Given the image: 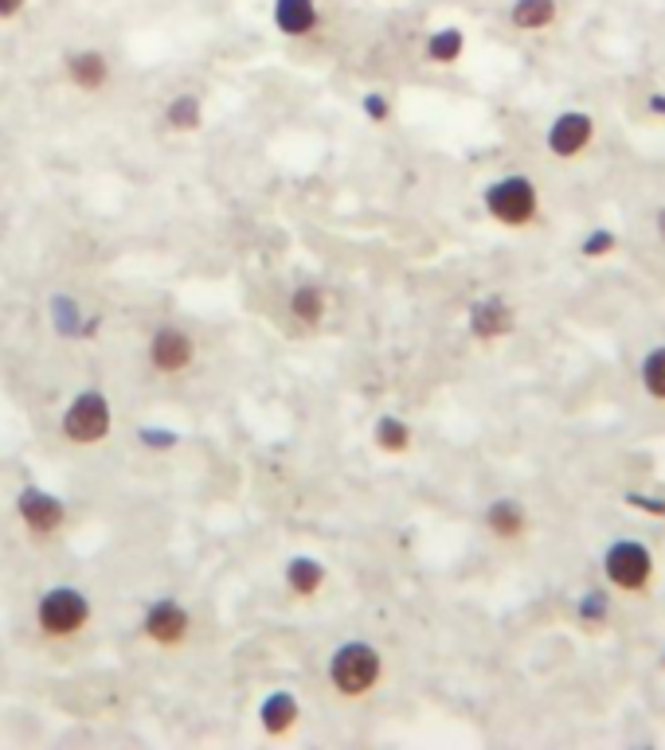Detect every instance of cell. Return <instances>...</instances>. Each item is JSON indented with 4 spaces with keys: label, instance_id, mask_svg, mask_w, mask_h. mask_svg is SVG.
I'll list each match as a JSON object with an SVG mask.
<instances>
[{
    "label": "cell",
    "instance_id": "12",
    "mask_svg": "<svg viewBox=\"0 0 665 750\" xmlns=\"http://www.w3.org/2000/svg\"><path fill=\"white\" fill-rule=\"evenodd\" d=\"M317 4L314 0H275V28L290 40H301L317 28Z\"/></svg>",
    "mask_w": 665,
    "mask_h": 750
},
{
    "label": "cell",
    "instance_id": "15",
    "mask_svg": "<svg viewBox=\"0 0 665 750\" xmlns=\"http://www.w3.org/2000/svg\"><path fill=\"white\" fill-rule=\"evenodd\" d=\"M51 309H55V329L63 332V337H86L91 329H99V317L79 314V306L71 297H55Z\"/></svg>",
    "mask_w": 665,
    "mask_h": 750
},
{
    "label": "cell",
    "instance_id": "22",
    "mask_svg": "<svg viewBox=\"0 0 665 750\" xmlns=\"http://www.w3.org/2000/svg\"><path fill=\"white\" fill-rule=\"evenodd\" d=\"M642 383H646V391L654 399H665V348L646 356V363H642Z\"/></svg>",
    "mask_w": 665,
    "mask_h": 750
},
{
    "label": "cell",
    "instance_id": "21",
    "mask_svg": "<svg viewBox=\"0 0 665 750\" xmlns=\"http://www.w3.org/2000/svg\"><path fill=\"white\" fill-rule=\"evenodd\" d=\"M462 32L458 28H442V32H434L431 40H427V55L434 59V63H454L458 55H462Z\"/></svg>",
    "mask_w": 665,
    "mask_h": 750
},
{
    "label": "cell",
    "instance_id": "9",
    "mask_svg": "<svg viewBox=\"0 0 665 750\" xmlns=\"http://www.w3.org/2000/svg\"><path fill=\"white\" fill-rule=\"evenodd\" d=\"M66 79L86 94L102 91V86L110 83V59L94 48L71 51V55H66Z\"/></svg>",
    "mask_w": 665,
    "mask_h": 750
},
{
    "label": "cell",
    "instance_id": "16",
    "mask_svg": "<svg viewBox=\"0 0 665 750\" xmlns=\"http://www.w3.org/2000/svg\"><path fill=\"white\" fill-rule=\"evenodd\" d=\"M509 17L524 32H541V28H549L556 20V0H516Z\"/></svg>",
    "mask_w": 665,
    "mask_h": 750
},
{
    "label": "cell",
    "instance_id": "19",
    "mask_svg": "<svg viewBox=\"0 0 665 750\" xmlns=\"http://www.w3.org/2000/svg\"><path fill=\"white\" fill-rule=\"evenodd\" d=\"M485 524H490L498 536H521V528H524V512L516 508L513 501H493L490 504V512H485Z\"/></svg>",
    "mask_w": 665,
    "mask_h": 750
},
{
    "label": "cell",
    "instance_id": "14",
    "mask_svg": "<svg viewBox=\"0 0 665 750\" xmlns=\"http://www.w3.org/2000/svg\"><path fill=\"white\" fill-rule=\"evenodd\" d=\"M470 329H474V337L493 340V337H501V332L513 329V314H509L501 301H478L474 314H470Z\"/></svg>",
    "mask_w": 665,
    "mask_h": 750
},
{
    "label": "cell",
    "instance_id": "25",
    "mask_svg": "<svg viewBox=\"0 0 665 750\" xmlns=\"http://www.w3.org/2000/svg\"><path fill=\"white\" fill-rule=\"evenodd\" d=\"M611 247H615V235L598 232V235H591L587 247H583V250H587V255H603V250H611Z\"/></svg>",
    "mask_w": 665,
    "mask_h": 750
},
{
    "label": "cell",
    "instance_id": "17",
    "mask_svg": "<svg viewBox=\"0 0 665 750\" xmlns=\"http://www.w3.org/2000/svg\"><path fill=\"white\" fill-rule=\"evenodd\" d=\"M200 122H204V106H200L196 94H176V99L168 102V110H165L168 130L192 133V130H200Z\"/></svg>",
    "mask_w": 665,
    "mask_h": 750
},
{
    "label": "cell",
    "instance_id": "13",
    "mask_svg": "<svg viewBox=\"0 0 665 750\" xmlns=\"http://www.w3.org/2000/svg\"><path fill=\"white\" fill-rule=\"evenodd\" d=\"M283 578H286V586H290V594L314 598V594L325 586V567H321V559H314V555H294V559L286 563Z\"/></svg>",
    "mask_w": 665,
    "mask_h": 750
},
{
    "label": "cell",
    "instance_id": "27",
    "mask_svg": "<svg viewBox=\"0 0 665 750\" xmlns=\"http://www.w3.org/2000/svg\"><path fill=\"white\" fill-rule=\"evenodd\" d=\"M657 232H662V239H665V212L657 215Z\"/></svg>",
    "mask_w": 665,
    "mask_h": 750
},
{
    "label": "cell",
    "instance_id": "10",
    "mask_svg": "<svg viewBox=\"0 0 665 750\" xmlns=\"http://www.w3.org/2000/svg\"><path fill=\"white\" fill-rule=\"evenodd\" d=\"M301 719V708L290 692H270L263 703H258V723L270 739H283V734L294 731V723Z\"/></svg>",
    "mask_w": 665,
    "mask_h": 750
},
{
    "label": "cell",
    "instance_id": "24",
    "mask_svg": "<svg viewBox=\"0 0 665 750\" xmlns=\"http://www.w3.org/2000/svg\"><path fill=\"white\" fill-rule=\"evenodd\" d=\"M365 114L372 117V122H383V117H388V99H383V94H368Z\"/></svg>",
    "mask_w": 665,
    "mask_h": 750
},
{
    "label": "cell",
    "instance_id": "26",
    "mask_svg": "<svg viewBox=\"0 0 665 750\" xmlns=\"http://www.w3.org/2000/svg\"><path fill=\"white\" fill-rule=\"evenodd\" d=\"M24 4H28V0H0V20L20 17V12H24Z\"/></svg>",
    "mask_w": 665,
    "mask_h": 750
},
{
    "label": "cell",
    "instance_id": "18",
    "mask_svg": "<svg viewBox=\"0 0 665 750\" xmlns=\"http://www.w3.org/2000/svg\"><path fill=\"white\" fill-rule=\"evenodd\" d=\"M290 314L301 325H317L325 317V294L317 286H298L290 294Z\"/></svg>",
    "mask_w": 665,
    "mask_h": 750
},
{
    "label": "cell",
    "instance_id": "28",
    "mask_svg": "<svg viewBox=\"0 0 665 750\" xmlns=\"http://www.w3.org/2000/svg\"><path fill=\"white\" fill-rule=\"evenodd\" d=\"M654 110H665V99H654Z\"/></svg>",
    "mask_w": 665,
    "mask_h": 750
},
{
    "label": "cell",
    "instance_id": "3",
    "mask_svg": "<svg viewBox=\"0 0 665 750\" xmlns=\"http://www.w3.org/2000/svg\"><path fill=\"white\" fill-rule=\"evenodd\" d=\"M63 438L71 445H99L106 442L110 427H114V411L102 391H79L63 411Z\"/></svg>",
    "mask_w": 665,
    "mask_h": 750
},
{
    "label": "cell",
    "instance_id": "6",
    "mask_svg": "<svg viewBox=\"0 0 665 750\" xmlns=\"http://www.w3.org/2000/svg\"><path fill=\"white\" fill-rule=\"evenodd\" d=\"M192 360H196V340L176 325H165L150 337V363L161 376H181L192 368Z\"/></svg>",
    "mask_w": 665,
    "mask_h": 750
},
{
    "label": "cell",
    "instance_id": "2",
    "mask_svg": "<svg viewBox=\"0 0 665 750\" xmlns=\"http://www.w3.org/2000/svg\"><path fill=\"white\" fill-rule=\"evenodd\" d=\"M380 653L372 649V645L365 641H349L341 645V649L329 657V680L332 688L341 696H349V700H357V696H368L376 685H380Z\"/></svg>",
    "mask_w": 665,
    "mask_h": 750
},
{
    "label": "cell",
    "instance_id": "8",
    "mask_svg": "<svg viewBox=\"0 0 665 750\" xmlns=\"http://www.w3.org/2000/svg\"><path fill=\"white\" fill-rule=\"evenodd\" d=\"M654 559L642 544H615L607 552V578L623 590H646Z\"/></svg>",
    "mask_w": 665,
    "mask_h": 750
},
{
    "label": "cell",
    "instance_id": "5",
    "mask_svg": "<svg viewBox=\"0 0 665 750\" xmlns=\"http://www.w3.org/2000/svg\"><path fill=\"white\" fill-rule=\"evenodd\" d=\"M17 512H20V520H24V528L32 532V536H40V540L55 536V532L66 524V504L59 501L55 493H48V489H35V485L20 489Z\"/></svg>",
    "mask_w": 665,
    "mask_h": 750
},
{
    "label": "cell",
    "instance_id": "4",
    "mask_svg": "<svg viewBox=\"0 0 665 750\" xmlns=\"http://www.w3.org/2000/svg\"><path fill=\"white\" fill-rule=\"evenodd\" d=\"M485 207L493 212V219L509 223V227H521L536 215V188H532L524 176H505L485 192Z\"/></svg>",
    "mask_w": 665,
    "mask_h": 750
},
{
    "label": "cell",
    "instance_id": "1",
    "mask_svg": "<svg viewBox=\"0 0 665 750\" xmlns=\"http://www.w3.org/2000/svg\"><path fill=\"white\" fill-rule=\"evenodd\" d=\"M94 606L79 586H51L40 594L35 603V629L51 641H63V637H75L86 629Z\"/></svg>",
    "mask_w": 665,
    "mask_h": 750
},
{
    "label": "cell",
    "instance_id": "20",
    "mask_svg": "<svg viewBox=\"0 0 665 750\" xmlns=\"http://www.w3.org/2000/svg\"><path fill=\"white\" fill-rule=\"evenodd\" d=\"M376 445L380 450H388V454H403L411 445V430L408 422H399V419H380L376 422Z\"/></svg>",
    "mask_w": 665,
    "mask_h": 750
},
{
    "label": "cell",
    "instance_id": "23",
    "mask_svg": "<svg viewBox=\"0 0 665 750\" xmlns=\"http://www.w3.org/2000/svg\"><path fill=\"white\" fill-rule=\"evenodd\" d=\"M137 438H142V445H150V450H173L176 442H181V434L176 430H165V427H142L137 430Z\"/></svg>",
    "mask_w": 665,
    "mask_h": 750
},
{
    "label": "cell",
    "instance_id": "7",
    "mask_svg": "<svg viewBox=\"0 0 665 750\" xmlns=\"http://www.w3.org/2000/svg\"><path fill=\"white\" fill-rule=\"evenodd\" d=\"M188 629H192V618L176 598H161V603H153L142 618V634L150 637L153 645H161V649H176V645H184Z\"/></svg>",
    "mask_w": 665,
    "mask_h": 750
},
{
    "label": "cell",
    "instance_id": "11",
    "mask_svg": "<svg viewBox=\"0 0 665 750\" xmlns=\"http://www.w3.org/2000/svg\"><path fill=\"white\" fill-rule=\"evenodd\" d=\"M587 141H591V117L587 114H564V117H556V125L549 130V148L556 153V157H575Z\"/></svg>",
    "mask_w": 665,
    "mask_h": 750
}]
</instances>
